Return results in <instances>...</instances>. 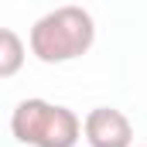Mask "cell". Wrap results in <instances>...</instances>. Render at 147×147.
Returning a JSON list of instances; mask_svg holds the SVG:
<instances>
[{"label":"cell","instance_id":"277c9868","mask_svg":"<svg viewBox=\"0 0 147 147\" xmlns=\"http://www.w3.org/2000/svg\"><path fill=\"white\" fill-rule=\"evenodd\" d=\"M21 65H24V41L17 38L14 28H3L0 31V79L17 75Z\"/></svg>","mask_w":147,"mask_h":147},{"label":"cell","instance_id":"6da1fadb","mask_svg":"<svg viewBox=\"0 0 147 147\" xmlns=\"http://www.w3.org/2000/svg\"><path fill=\"white\" fill-rule=\"evenodd\" d=\"M96 41V21L86 7H55L45 17H38L31 24V55L45 65H62V62H75L79 55H86Z\"/></svg>","mask_w":147,"mask_h":147},{"label":"cell","instance_id":"7a4b0ae2","mask_svg":"<svg viewBox=\"0 0 147 147\" xmlns=\"http://www.w3.org/2000/svg\"><path fill=\"white\" fill-rule=\"evenodd\" d=\"M10 134L28 147H75L82 137V120L69 106L48 99H21L10 113Z\"/></svg>","mask_w":147,"mask_h":147},{"label":"cell","instance_id":"3957f363","mask_svg":"<svg viewBox=\"0 0 147 147\" xmlns=\"http://www.w3.org/2000/svg\"><path fill=\"white\" fill-rule=\"evenodd\" d=\"M82 134L89 147H134V123L113 106H96L86 113Z\"/></svg>","mask_w":147,"mask_h":147}]
</instances>
